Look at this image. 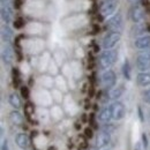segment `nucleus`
<instances>
[{
	"instance_id": "obj_14",
	"label": "nucleus",
	"mask_w": 150,
	"mask_h": 150,
	"mask_svg": "<svg viewBox=\"0 0 150 150\" xmlns=\"http://www.w3.org/2000/svg\"><path fill=\"white\" fill-rule=\"evenodd\" d=\"M1 19L6 24L12 21V19H13V9L9 5L8 6H1Z\"/></svg>"
},
{
	"instance_id": "obj_18",
	"label": "nucleus",
	"mask_w": 150,
	"mask_h": 150,
	"mask_svg": "<svg viewBox=\"0 0 150 150\" xmlns=\"http://www.w3.org/2000/svg\"><path fill=\"white\" fill-rule=\"evenodd\" d=\"M13 37V31H12V29L6 24V25H4L2 27V29H1V38H2V40L5 42V43H8L11 39Z\"/></svg>"
},
{
	"instance_id": "obj_20",
	"label": "nucleus",
	"mask_w": 150,
	"mask_h": 150,
	"mask_svg": "<svg viewBox=\"0 0 150 150\" xmlns=\"http://www.w3.org/2000/svg\"><path fill=\"white\" fill-rule=\"evenodd\" d=\"M122 74L127 79V80H131V65H129V61L126 60L124 62V66H122Z\"/></svg>"
},
{
	"instance_id": "obj_24",
	"label": "nucleus",
	"mask_w": 150,
	"mask_h": 150,
	"mask_svg": "<svg viewBox=\"0 0 150 150\" xmlns=\"http://www.w3.org/2000/svg\"><path fill=\"white\" fill-rule=\"evenodd\" d=\"M1 150H8V142H7V140H2V142H1Z\"/></svg>"
},
{
	"instance_id": "obj_5",
	"label": "nucleus",
	"mask_w": 150,
	"mask_h": 150,
	"mask_svg": "<svg viewBox=\"0 0 150 150\" xmlns=\"http://www.w3.org/2000/svg\"><path fill=\"white\" fill-rule=\"evenodd\" d=\"M111 142V133L108 131L100 132L96 139V148H98L99 150H104Z\"/></svg>"
},
{
	"instance_id": "obj_27",
	"label": "nucleus",
	"mask_w": 150,
	"mask_h": 150,
	"mask_svg": "<svg viewBox=\"0 0 150 150\" xmlns=\"http://www.w3.org/2000/svg\"><path fill=\"white\" fill-rule=\"evenodd\" d=\"M11 0H1V6H8Z\"/></svg>"
},
{
	"instance_id": "obj_32",
	"label": "nucleus",
	"mask_w": 150,
	"mask_h": 150,
	"mask_svg": "<svg viewBox=\"0 0 150 150\" xmlns=\"http://www.w3.org/2000/svg\"><path fill=\"white\" fill-rule=\"evenodd\" d=\"M104 150H108V149H104Z\"/></svg>"
},
{
	"instance_id": "obj_11",
	"label": "nucleus",
	"mask_w": 150,
	"mask_h": 150,
	"mask_svg": "<svg viewBox=\"0 0 150 150\" xmlns=\"http://www.w3.org/2000/svg\"><path fill=\"white\" fill-rule=\"evenodd\" d=\"M13 58H14V52H13L11 45L6 44V45L2 47V51H1V59H2L4 64H6V65L12 64Z\"/></svg>"
},
{
	"instance_id": "obj_6",
	"label": "nucleus",
	"mask_w": 150,
	"mask_h": 150,
	"mask_svg": "<svg viewBox=\"0 0 150 150\" xmlns=\"http://www.w3.org/2000/svg\"><path fill=\"white\" fill-rule=\"evenodd\" d=\"M106 29H109L110 31H118V33H120V30L122 29V15L120 13L113 15L112 18L108 21V23H106Z\"/></svg>"
},
{
	"instance_id": "obj_28",
	"label": "nucleus",
	"mask_w": 150,
	"mask_h": 150,
	"mask_svg": "<svg viewBox=\"0 0 150 150\" xmlns=\"http://www.w3.org/2000/svg\"><path fill=\"white\" fill-rule=\"evenodd\" d=\"M86 133H87V136H88V137H91V136H93V132H91V129H87Z\"/></svg>"
},
{
	"instance_id": "obj_7",
	"label": "nucleus",
	"mask_w": 150,
	"mask_h": 150,
	"mask_svg": "<svg viewBox=\"0 0 150 150\" xmlns=\"http://www.w3.org/2000/svg\"><path fill=\"white\" fill-rule=\"evenodd\" d=\"M115 80H117L115 73L111 69L105 71L102 75V83L106 89H113V87L115 86Z\"/></svg>"
},
{
	"instance_id": "obj_17",
	"label": "nucleus",
	"mask_w": 150,
	"mask_h": 150,
	"mask_svg": "<svg viewBox=\"0 0 150 150\" xmlns=\"http://www.w3.org/2000/svg\"><path fill=\"white\" fill-rule=\"evenodd\" d=\"M124 91H125V89H124V87H122V86H120V87H115V88H113V89L110 90V93H109V97H110V99L117 100L118 98H120V97L122 96Z\"/></svg>"
},
{
	"instance_id": "obj_30",
	"label": "nucleus",
	"mask_w": 150,
	"mask_h": 150,
	"mask_svg": "<svg viewBox=\"0 0 150 150\" xmlns=\"http://www.w3.org/2000/svg\"><path fill=\"white\" fill-rule=\"evenodd\" d=\"M89 150H98V148H90Z\"/></svg>"
},
{
	"instance_id": "obj_8",
	"label": "nucleus",
	"mask_w": 150,
	"mask_h": 150,
	"mask_svg": "<svg viewBox=\"0 0 150 150\" xmlns=\"http://www.w3.org/2000/svg\"><path fill=\"white\" fill-rule=\"evenodd\" d=\"M111 110H112V118L114 120H121L126 114V108L124 103L118 100L111 105Z\"/></svg>"
},
{
	"instance_id": "obj_3",
	"label": "nucleus",
	"mask_w": 150,
	"mask_h": 150,
	"mask_svg": "<svg viewBox=\"0 0 150 150\" xmlns=\"http://www.w3.org/2000/svg\"><path fill=\"white\" fill-rule=\"evenodd\" d=\"M121 38V34L118 31H109L103 38V47L104 50H112L119 43Z\"/></svg>"
},
{
	"instance_id": "obj_25",
	"label": "nucleus",
	"mask_w": 150,
	"mask_h": 150,
	"mask_svg": "<svg viewBox=\"0 0 150 150\" xmlns=\"http://www.w3.org/2000/svg\"><path fill=\"white\" fill-rule=\"evenodd\" d=\"M142 141H143V147L144 148H148V140H147V135L146 134L142 135Z\"/></svg>"
},
{
	"instance_id": "obj_2",
	"label": "nucleus",
	"mask_w": 150,
	"mask_h": 150,
	"mask_svg": "<svg viewBox=\"0 0 150 150\" xmlns=\"http://www.w3.org/2000/svg\"><path fill=\"white\" fill-rule=\"evenodd\" d=\"M136 67L141 73H144L150 69V50L141 51L136 56Z\"/></svg>"
},
{
	"instance_id": "obj_10",
	"label": "nucleus",
	"mask_w": 150,
	"mask_h": 150,
	"mask_svg": "<svg viewBox=\"0 0 150 150\" xmlns=\"http://www.w3.org/2000/svg\"><path fill=\"white\" fill-rule=\"evenodd\" d=\"M131 19L134 23L139 24L141 23L144 19V14H143V9L139 6V5H134L131 8Z\"/></svg>"
},
{
	"instance_id": "obj_13",
	"label": "nucleus",
	"mask_w": 150,
	"mask_h": 150,
	"mask_svg": "<svg viewBox=\"0 0 150 150\" xmlns=\"http://www.w3.org/2000/svg\"><path fill=\"white\" fill-rule=\"evenodd\" d=\"M112 118V110H111V105L110 106H106V108H104L100 113L98 114V120L100 121V122H109Z\"/></svg>"
},
{
	"instance_id": "obj_21",
	"label": "nucleus",
	"mask_w": 150,
	"mask_h": 150,
	"mask_svg": "<svg viewBox=\"0 0 150 150\" xmlns=\"http://www.w3.org/2000/svg\"><path fill=\"white\" fill-rule=\"evenodd\" d=\"M142 98L147 104H150V89H147L142 93Z\"/></svg>"
},
{
	"instance_id": "obj_23",
	"label": "nucleus",
	"mask_w": 150,
	"mask_h": 150,
	"mask_svg": "<svg viewBox=\"0 0 150 150\" xmlns=\"http://www.w3.org/2000/svg\"><path fill=\"white\" fill-rule=\"evenodd\" d=\"M22 25H23V20L22 19L15 20V22H14V27L15 28H21Z\"/></svg>"
},
{
	"instance_id": "obj_9",
	"label": "nucleus",
	"mask_w": 150,
	"mask_h": 150,
	"mask_svg": "<svg viewBox=\"0 0 150 150\" xmlns=\"http://www.w3.org/2000/svg\"><path fill=\"white\" fill-rule=\"evenodd\" d=\"M134 46L137 50L144 51V50H150V36L149 35H144V36H140L134 40Z\"/></svg>"
},
{
	"instance_id": "obj_15",
	"label": "nucleus",
	"mask_w": 150,
	"mask_h": 150,
	"mask_svg": "<svg viewBox=\"0 0 150 150\" xmlns=\"http://www.w3.org/2000/svg\"><path fill=\"white\" fill-rule=\"evenodd\" d=\"M136 83L140 87H147L150 86V73L144 72V73H139L136 76Z\"/></svg>"
},
{
	"instance_id": "obj_4",
	"label": "nucleus",
	"mask_w": 150,
	"mask_h": 150,
	"mask_svg": "<svg viewBox=\"0 0 150 150\" xmlns=\"http://www.w3.org/2000/svg\"><path fill=\"white\" fill-rule=\"evenodd\" d=\"M118 7V0H104L100 6V15L103 18L110 16L115 12Z\"/></svg>"
},
{
	"instance_id": "obj_19",
	"label": "nucleus",
	"mask_w": 150,
	"mask_h": 150,
	"mask_svg": "<svg viewBox=\"0 0 150 150\" xmlns=\"http://www.w3.org/2000/svg\"><path fill=\"white\" fill-rule=\"evenodd\" d=\"M8 102H9V104H11L14 109H19L20 106H21V99H20V97L16 94L9 95Z\"/></svg>"
},
{
	"instance_id": "obj_12",
	"label": "nucleus",
	"mask_w": 150,
	"mask_h": 150,
	"mask_svg": "<svg viewBox=\"0 0 150 150\" xmlns=\"http://www.w3.org/2000/svg\"><path fill=\"white\" fill-rule=\"evenodd\" d=\"M15 142H16L18 147L21 148V149H28V147H29V137L24 133H20V134L16 135Z\"/></svg>"
},
{
	"instance_id": "obj_29",
	"label": "nucleus",
	"mask_w": 150,
	"mask_h": 150,
	"mask_svg": "<svg viewBox=\"0 0 150 150\" xmlns=\"http://www.w3.org/2000/svg\"><path fill=\"white\" fill-rule=\"evenodd\" d=\"M128 1H131V2H133V4H136V2L140 1V0H128Z\"/></svg>"
},
{
	"instance_id": "obj_26",
	"label": "nucleus",
	"mask_w": 150,
	"mask_h": 150,
	"mask_svg": "<svg viewBox=\"0 0 150 150\" xmlns=\"http://www.w3.org/2000/svg\"><path fill=\"white\" fill-rule=\"evenodd\" d=\"M22 2H23V0H14V7L15 8H20L22 6Z\"/></svg>"
},
{
	"instance_id": "obj_1",
	"label": "nucleus",
	"mask_w": 150,
	"mask_h": 150,
	"mask_svg": "<svg viewBox=\"0 0 150 150\" xmlns=\"http://www.w3.org/2000/svg\"><path fill=\"white\" fill-rule=\"evenodd\" d=\"M117 59H118V52L115 50H105L100 54L98 60L99 68L102 71H109V68L117 61Z\"/></svg>"
},
{
	"instance_id": "obj_16",
	"label": "nucleus",
	"mask_w": 150,
	"mask_h": 150,
	"mask_svg": "<svg viewBox=\"0 0 150 150\" xmlns=\"http://www.w3.org/2000/svg\"><path fill=\"white\" fill-rule=\"evenodd\" d=\"M9 120H11V122L13 125L19 126V125H22V122H23V117H22V114L19 111L14 110V111H12L9 113Z\"/></svg>"
},
{
	"instance_id": "obj_22",
	"label": "nucleus",
	"mask_w": 150,
	"mask_h": 150,
	"mask_svg": "<svg viewBox=\"0 0 150 150\" xmlns=\"http://www.w3.org/2000/svg\"><path fill=\"white\" fill-rule=\"evenodd\" d=\"M21 96H22L23 98H25V99L29 98V89H28L27 87H22V88H21Z\"/></svg>"
},
{
	"instance_id": "obj_31",
	"label": "nucleus",
	"mask_w": 150,
	"mask_h": 150,
	"mask_svg": "<svg viewBox=\"0 0 150 150\" xmlns=\"http://www.w3.org/2000/svg\"><path fill=\"white\" fill-rule=\"evenodd\" d=\"M149 117H150V111H149Z\"/></svg>"
}]
</instances>
